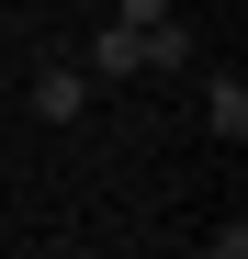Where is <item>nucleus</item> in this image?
I'll return each mask as SVG.
<instances>
[{"mask_svg": "<svg viewBox=\"0 0 248 259\" xmlns=\"http://www.w3.org/2000/svg\"><path fill=\"white\" fill-rule=\"evenodd\" d=\"M203 124H215V136H226V147L248 136V79H237V68L215 79V91H203Z\"/></svg>", "mask_w": 248, "mask_h": 259, "instance_id": "obj_3", "label": "nucleus"}, {"mask_svg": "<svg viewBox=\"0 0 248 259\" xmlns=\"http://www.w3.org/2000/svg\"><path fill=\"white\" fill-rule=\"evenodd\" d=\"M203 259H248V226H215V248H203Z\"/></svg>", "mask_w": 248, "mask_h": 259, "instance_id": "obj_5", "label": "nucleus"}, {"mask_svg": "<svg viewBox=\"0 0 248 259\" xmlns=\"http://www.w3.org/2000/svg\"><path fill=\"white\" fill-rule=\"evenodd\" d=\"M113 23H136V34H147V23H170V0H113Z\"/></svg>", "mask_w": 248, "mask_h": 259, "instance_id": "obj_4", "label": "nucleus"}, {"mask_svg": "<svg viewBox=\"0 0 248 259\" xmlns=\"http://www.w3.org/2000/svg\"><path fill=\"white\" fill-rule=\"evenodd\" d=\"M34 113H46V124H79V113H91V68H34Z\"/></svg>", "mask_w": 248, "mask_h": 259, "instance_id": "obj_1", "label": "nucleus"}, {"mask_svg": "<svg viewBox=\"0 0 248 259\" xmlns=\"http://www.w3.org/2000/svg\"><path fill=\"white\" fill-rule=\"evenodd\" d=\"M79 68H91V79H136V68H147V34H136V23H102Z\"/></svg>", "mask_w": 248, "mask_h": 259, "instance_id": "obj_2", "label": "nucleus"}]
</instances>
